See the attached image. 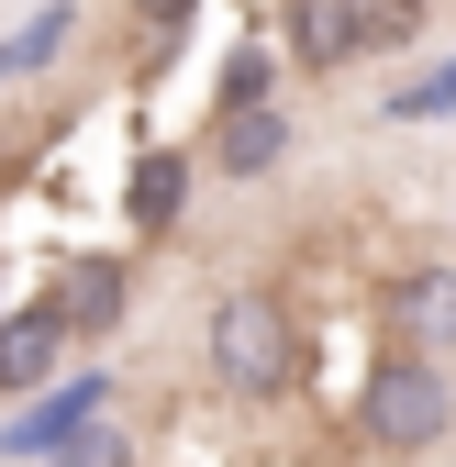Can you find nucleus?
I'll return each instance as SVG.
<instances>
[{"instance_id": "0eeeda50", "label": "nucleus", "mask_w": 456, "mask_h": 467, "mask_svg": "<svg viewBox=\"0 0 456 467\" xmlns=\"http://www.w3.org/2000/svg\"><path fill=\"white\" fill-rule=\"evenodd\" d=\"M67 323H56V301H23L12 323H0V389L12 400H34V389H56V368H67Z\"/></svg>"}, {"instance_id": "39448f33", "label": "nucleus", "mask_w": 456, "mask_h": 467, "mask_svg": "<svg viewBox=\"0 0 456 467\" xmlns=\"http://www.w3.org/2000/svg\"><path fill=\"white\" fill-rule=\"evenodd\" d=\"M290 156V111H201V167H223V179H267V167Z\"/></svg>"}, {"instance_id": "1a4fd4ad", "label": "nucleus", "mask_w": 456, "mask_h": 467, "mask_svg": "<svg viewBox=\"0 0 456 467\" xmlns=\"http://www.w3.org/2000/svg\"><path fill=\"white\" fill-rule=\"evenodd\" d=\"M100 400H111V379L89 368V379H67V389H45L34 412H12V434H0V445H12V456H56L67 434H89V423H100Z\"/></svg>"}, {"instance_id": "dca6fc26", "label": "nucleus", "mask_w": 456, "mask_h": 467, "mask_svg": "<svg viewBox=\"0 0 456 467\" xmlns=\"http://www.w3.org/2000/svg\"><path fill=\"white\" fill-rule=\"evenodd\" d=\"M301 467H334V456H301Z\"/></svg>"}, {"instance_id": "4468645a", "label": "nucleus", "mask_w": 456, "mask_h": 467, "mask_svg": "<svg viewBox=\"0 0 456 467\" xmlns=\"http://www.w3.org/2000/svg\"><path fill=\"white\" fill-rule=\"evenodd\" d=\"M190 12H201V0H123V23L145 34V67H156V56H167V45L190 34Z\"/></svg>"}, {"instance_id": "f3484780", "label": "nucleus", "mask_w": 456, "mask_h": 467, "mask_svg": "<svg viewBox=\"0 0 456 467\" xmlns=\"http://www.w3.org/2000/svg\"><path fill=\"white\" fill-rule=\"evenodd\" d=\"M0 323H12V301H0Z\"/></svg>"}, {"instance_id": "9b49d317", "label": "nucleus", "mask_w": 456, "mask_h": 467, "mask_svg": "<svg viewBox=\"0 0 456 467\" xmlns=\"http://www.w3.org/2000/svg\"><path fill=\"white\" fill-rule=\"evenodd\" d=\"M346 23H357V67H368V56H401V45H423L434 0H346Z\"/></svg>"}, {"instance_id": "2eb2a0df", "label": "nucleus", "mask_w": 456, "mask_h": 467, "mask_svg": "<svg viewBox=\"0 0 456 467\" xmlns=\"http://www.w3.org/2000/svg\"><path fill=\"white\" fill-rule=\"evenodd\" d=\"M45 467H134V434H123V423H89V434H67V445H56Z\"/></svg>"}, {"instance_id": "f03ea898", "label": "nucleus", "mask_w": 456, "mask_h": 467, "mask_svg": "<svg viewBox=\"0 0 456 467\" xmlns=\"http://www.w3.org/2000/svg\"><path fill=\"white\" fill-rule=\"evenodd\" d=\"M445 423H456V379H445V357L389 345V357L368 368V389H357V434H368L378 456H434Z\"/></svg>"}, {"instance_id": "f8f14e48", "label": "nucleus", "mask_w": 456, "mask_h": 467, "mask_svg": "<svg viewBox=\"0 0 456 467\" xmlns=\"http://www.w3.org/2000/svg\"><path fill=\"white\" fill-rule=\"evenodd\" d=\"M278 100V56L267 45H223V67H212V111H267Z\"/></svg>"}, {"instance_id": "20e7f679", "label": "nucleus", "mask_w": 456, "mask_h": 467, "mask_svg": "<svg viewBox=\"0 0 456 467\" xmlns=\"http://www.w3.org/2000/svg\"><path fill=\"white\" fill-rule=\"evenodd\" d=\"M190 190H201V156H190V145H145V156L123 167V223H134V234H179Z\"/></svg>"}, {"instance_id": "7ed1b4c3", "label": "nucleus", "mask_w": 456, "mask_h": 467, "mask_svg": "<svg viewBox=\"0 0 456 467\" xmlns=\"http://www.w3.org/2000/svg\"><path fill=\"white\" fill-rule=\"evenodd\" d=\"M389 345H412V357H456V256H412L389 278Z\"/></svg>"}, {"instance_id": "f257e3e1", "label": "nucleus", "mask_w": 456, "mask_h": 467, "mask_svg": "<svg viewBox=\"0 0 456 467\" xmlns=\"http://www.w3.org/2000/svg\"><path fill=\"white\" fill-rule=\"evenodd\" d=\"M201 345H212L223 400H245V412H267V400L301 389V312L278 301V289H223L212 323H201Z\"/></svg>"}, {"instance_id": "9d476101", "label": "nucleus", "mask_w": 456, "mask_h": 467, "mask_svg": "<svg viewBox=\"0 0 456 467\" xmlns=\"http://www.w3.org/2000/svg\"><path fill=\"white\" fill-rule=\"evenodd\" d=\"M67 34H78V0H45V12H23L12 34H0V67H12V78L56 67V56H67Z\"/></svg>"}, {"instance_id": "ddd939ff", "label": "nucleus", "mask_w": 456, "mask_h": 467, "mask_svg": "<svg viewBox=\"0 0 456 467\" xmlns=\"http://www.w3.org/2000/svg\"><path fill=\"white\" fill-rule=\"evenodd\" d=\"M456 111V56H434V67H412V78H389V123H445Z\"/></svg>"}, {"instance_id": "6e6552de", "label": "nucleus", "mask_w": 456, "mask_h": 467, "mask_svg": "<svg viewBox=\"0 0 456 467\" xmlns=\"http://www.w3.org/2000/svg\"><path fill=\"white\" fill-rule=\"evenodd\" d=\"M278 56H290L301 78H346V67H357L346 0H278Z\"/></svg>"}, {"instance_id": "423d86ee", "label": "nucleus", "mask_w": 456, "mask_h": 467, "mask_svg": "<svg viewBox=\"0 0 456 467\" xmlns=\"http://www.w3.org/2000/svg\"><path fill=\"white\" fill-rule=\"evenodd\" d=\"M45 301H56V323H67V334L89 345V334H111V323L134 312V256H78L67 278L45 289Z\"/></svg>"}, {"instance_id": "a211bd4d", "label": "nucleus", "mask_w": 456, "mask_h": 467, "mask_svg": "<svg viewBox=\"0 0 456 467\" xmlns=\"http://www.w3.org/2000/svg\"><path fill=\"white\" fill-rule=\"evenodd\" d=\"M0 89H12V67H0Z\"/></svg>"}]
</instances>
